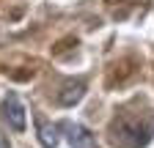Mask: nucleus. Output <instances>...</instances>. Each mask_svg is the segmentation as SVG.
Masks as SVG:
<instances>
[{
	"label": "nucleus",
	"mask_w": 154,
	"mask_h": 148,
	"mask_svg": "<svg viewBox=\"0 0 154 148\" xmlns=\"http://www.w3.org/2000/svg\"><path fill=\"white\" fill-rule=\"evenodd\" d=\"M83 93H85V82H69L66 88H63V93L61 96H58V99H61V104H66V107H72L74 102H80L83 99Z\"/></svg>",
	"instance_id": "nucleus-4"
},
{
	"label": "nucleus",
	"mask_w": 154,
	"mask_h": 148,
	"mask_svg": "<svg viewBox=\"0 0 154 148\" xmlns=\"http://www.w3.org/2000/svg\"><path fill=\"white\" fill-rule=\"evenodd\" d=\"M3 115H6V121L17 129V132H22V129H25V107L19 104V99L14 93H8L6 102H3Z\"/></svg>",
	"instance_id": "nucleus-2"
},
{
	"label": "nucleus",
	"mask_w": 154,
	"mask_h": 148,
	"mask_svg": "<svg viewBox=\"0 0 154 148\" xmlns=\"http://www.w3.org/2000/svg\"><path fill=\"white\" fill-rule=\"evenodd\" d=\"M154 135V118L149 115H119L110 126V140L116 148H143Z\"/></svg>",
	"instance_id": "nucleus-1"
},
{
	"label": "nucleus",
	"mask_w": 154,
	"mask_h": 148,
	"mask_svg": "<svg viewBox=\"0 0 154 148\" xmlns=\"http://www.w3.org/2000/svg\"><path fill=\"white\" fill-rule=\"evenodd\" d=\"M38 140H42V145L44 148H55L58 145V126H47V123H42L38 126Z\"/></svg>",
	"instance_id": "nucleus-5"
},
{
	"label": "nucleus",
	"mask_w": 154,
	"mask_h": 148,
	"mask_svg": "<svg viewBox=\"0 0 154 148\" xmlns=\"http://www.w3.org/2000/svg\"><path fill=\"white\" fill-rule=\"evenodd\" d=\"M66 132H69V140H72V148H99L94 140V135L88 132L85 126H77V123H69L66 126Z\"/></svg>",
	"instance_id": "nucleus-3"
},
{
	"label": "nucleus",
	"mask_w": 154,
	"mask_h": 148,
	"mask_svg": "<svg viewBox=\"0 0 154 148\" xmlns=\"http://www.w3.org/2000/svg\"><path fill=\"white\" fill-rule=\"evenodd\" d=\"M0 148H8V145H6V143H3V137H0Z\"/></svg>",
	"instance_id": "nucleus-6"
}]
</instances>
